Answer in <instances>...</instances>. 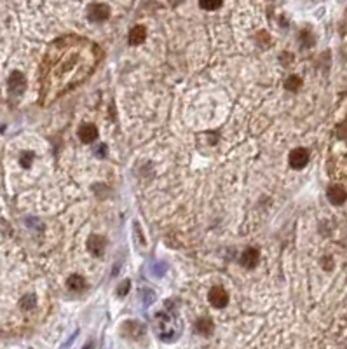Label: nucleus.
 <instances>
[{"mask_svg": "<svg viewBox=\"0 0 347 349\" xmlns=\"http://www.w3.org/2000/svg\"><path fill=\"white\" fill-rule=\"evenodd\" d=\"M34 161V154L32 152H25V154L21 155V164H23V168H28L30 166V162Z\"/></svg>", "mask_w": 347, "mask_h": 349, "instance_id": "nucleus-16", "label": "nucleus"}, {"mask_svg": "<svg viewBox=\"0 0 347 349\" xmlns=\"http://www.w3.org/2000/svg\"><path fill=\"white\" fill-rule=\"evenodd\" d=\"M67 285H68V288H70V290L82 292L86 288V279L82 278V276H79V274H74V276H70V278H68Z\"/></svg>", "mask_w": 347, "mask_h": 349, "instance_id": "nucleus-12", "label": "nucleus"}, {"mask_svg": "<svg viewBox=\"0 0 347 349\" xmlns=\"http://www.w3.org/2000/svg\"><path fill=\"white\" fill-rule=\"evenodd\" d=\"M145 37H147V30H145V26L136 25L134 28H131V32H130V44L131 46L141 44V42L145 41Z\"/></svg>", "mask_w": 347, "mask_h": 349, "instance_id": "nucleus-11", "label": "nucleus"}, {"mask_svg": "<svg viewBox=\"0 0 347 349\" xmlns=\"http://www.w3.org/2000/svg\"><path fill=\"white\" fill-rule=\"evenodd\" d=\"M154 327L157 328V334L163 341H173L180 334V320H178L174 311L159 312L155 318Z\"/></svg>", "mask_w": 347, "mask_h": 349, "instance_id": "nucleus-2", "label": "nucleus"}, {"mask_svg": "<svg viewBox=\"0 0 347 349\" xmlns=\"http://www.w3.org/2000/svg\"><path fill=\"white\" fill-rule=\"evenodd\" d=\"M128 290H130V281L126 279V281H122L121 287H119V292H117V294L121 295V297H124V295L128 294Z\"/></svg>", "mask_w": 347, "mask_h": 349, "instance_id": "nucleus-17", "label": "nucleus"}, {"mask_svg": "<svg viewBox=\"0 0 347 349\" xmlns=\"http://www.w3.org/2000/svg\"><path fill=\"white\" fill-rule=\"evenodd\" d=\"M309 162V152L305 149H295V150L290 152V164L295 169L305 168V164Z\"/></svg>", "mask_w": 347, "mask_h": 349, "instance_id": "nucleus-6", "label": "nucleus"}, {"mask_svg": "<svg viewBox=\"0 0 347 349\" xmlns=\"http://www.w3.org/2000/svg\"><path fill=\"white\" fill-rule=\"evenodd\" d=\"M98 59L100 49L87 39L63 37L52 42L42 61V105L82 84L94 72Z\"/></svg>", "mask_w": 347, "mask_h": 349, "instance_id": "nucleus-1", "label": "nucleus"}, {"mask_svg": "<svg viewBox=\"0 0 347 349\" xmlns=\"http://www.w3.org/2000/svg\"><path fill=\"white\" fill-rule=\"evenodd\" d=\"M96 136H98V128L94 124H91V122H86V124H82L81 128H79V138H81V142H84V144L94 142Z\"/></svg>", "mask_w": 347, "mask_h": 349, "instance_id": "nucleus-9", "label": "nucleus"}, {"mask_svg": "<svg viewBox=\"0 0 347 349\" xmlns=\"http://www.w3.org/2000/svg\"><path fill=\"white\" fill-rule=\"evenodd\" d=\"M105 245H107V241H105V238H101V236L98 234H91L87 239V250L91 251L94 257H100L101 253L105 251Z\"/></svg>", "mask_w": 347, "mask_h": 349, "instance_id": "nucleus-7", "label": "nucleus"}, {"mask_svg": "<svg viewBox=\"0 0 347 349\" xmlns=\"http://www.w3.org/2000/svg\"><path fill=\"white\" fill-rule=\"evenodd\" d=\"M300 88V79L299 77H290L288 81H286V89H290V91H293V89Z\"/></svg>", "mask_w": 347, "mask_h": 349, "instance_id": "nucleus-15", "label": "nucleus"}, {"mask_svg": "<svg viewBox=\"0 0 347 349\" xmlns=\"http://www.w3.org/2000/svg\"><path fill=\"white\" fill-rule=\"evenodd\" d=\"M326 196H328V201L332 202V204L335 206H340L346 202V189L342 187V185H332V187L328 189V192H326Z\"/></svg>", "mask_w": 347, "mask_h": 349, "instance_id": "nucleus-10", "label": "nucleus"}, {"mask_svg": "<svg viewBox=\"0 0 347 349\" xmlns=\"http://www.w3.org/2000/svg\"><path fill=\"white\" fill-rule=\"evenodd\" d=\"M222 4L223 0H199V5L204 11H217Z\"/></svg>", "mask_w": 347, "mask_h": 349, "instance_id": "nucleus-13", "label": "nucleus"}, {"mask_svg": "<svg viewBox=\"0 0 347 349\" xmlns=\"http://www.w3.org/2000/svg\"><path fill=\"white\" fill-rule=\"evenodd\" d=\"M25 88H26V79L25 75L21 74V72H12L11 77H9V91H11V95H23L25 93Z\"/></svg>", "mask_w": 347, "mask_h": 349, "instance_id": "nucleus-5", "label": "nucleus"}, {"mask_svg": "<svg viewBox=\"0 0 347 349\" xmlns=\"http://www.w3.org/2000/svg\"><path fill=\"white\" fill-rule=\"evenodd\" d=\"M208 300L215 309H223L229 304V294L222 287H213L208 294Z\"/></svg>", "mask_w": 347, "mask_h": 349, "instance_id": "nucleus-3", "label": "nucleus"}, {"mask_svg": "<svg viewBox=\"0 0 347 349\" xmlns=\"http://www.w3.org/2000/svg\"><path fill=\"white\" fill-rule=\"evenodd\" d=\"M108 16H110V7H108V5H105V4H92V5H89V9H87L89 21L100 23V21H105V19H108Z\"/></svg>", "mask_w": 347, "mask_h": 349, "instance_id": "nucleus-4", "label": "nucleus"}, {"mask_svg": "<svg viewBox=\"0 0 347 349\" xmlns=\"http://www.w3.org/2000/svg\"><path fill=\"white\" fill-rule=\"evenodd\" d=\"M166 269H168V267H166V264H163V262H155V264L152 265L150 271L154 272L155 276H163L164 272H166Z\"/></svg>", "mask_w": 347, "mask_h": 349, "instance_id": "nucleus-14", "label": "nucleus"}, {"mask_svg": "<svg viewBox=\"0 0 347 349\" xmlns=\"http://www.w3.org/2000/svg\"><path fill=\"white\" fill-rule=\"evenodd\" d=\"M260 260V251L257 248H246L241 255V265L246 269H253Z\"/></svg>", "mask_w": 347, "mask_h": 349, "instance_id": "nucleus-8", "label": "nucleus"}]
</instances>
